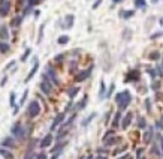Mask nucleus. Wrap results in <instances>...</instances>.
Returning <instances> with one entry per match:
<instances>
[{
    "instance_id": "obj_11",
    "label": "nucleus",
    "mask_w": 163,
    "mask_h": 159,
    "mask_svg": "<svg viewBox=\"0 0 163 159\" xmlns=\"http://www.w3.org/2000/svg\"><path fill=\"white\" fill-rule=\"evenodd\" d=\"M74 23H75V17L72 14H69L64 17V26L63 29H72L74 27Z\"/></svg>"
},
{
    "instance_id": "obj_1",
    "label": "nucleus",
    "mask_w": 163,
    "mask_h": 159,
    "mask_svg": "<svg viewBox=\"0 0 163 159\" xmlns=\"http://www.w3.org/2000/svg\"><path fill=\"white\" fill-rule=\"evenodd\" d=\"M115 102H117V105H118L120 113L126 110V108L129 107V104L132 102V95H130L129 90H123V92H120V93H117Z\"/></svg>"
},
{
    "instance_id": "obj_8",
    "label": "nucleus",
    "mask_w": 163,
    "mask_h": 159,
    "mask_svg": "<svg viewBox=\"0 0 163 159\" xmlns=\"http://www.w3.org/2000/svg\"><path fill=\"white\" fill-rule=\"evenodd\" d=\"M90 74H91V68H89V69H85V71H81V72H78V74H76V77H75V81H76V83H81V81H84V80H87V78H89Z\"/></svg>"
},
{
    "instance_id": "obj_12",
    "label": "nucleus",
    "mask_w": 163,
    "mask_h": 159,
    "mask_svg": "<svg viewBox=\"0 0 163 159\" xmlns=\"http://www.w3.org/2000/svg\"><path fill=\"white\" fill-rule=\"evenodd\" d=\"M53 135H51V134H48V135H45V137H43V140H42L41 141V144H39V147H41V149H45V147H49V146H51V143H53Z\"/></svg>"
},
{
    "instance_id": "obj_21",
    "label": "nucleus",
    "mask_w": 163,
    "mask_h": 159,
    "mask_svg": "<svg viewBox=\"0 0 163 159\" xmlns=\"http://www.w3.org/2000/svg\"><path fill=\"white\" fill-rule=\"evenodd\" d=\"M153 138V128H150L148 131L145 132V135H144V141L145 143H150V140Z\"/></svg>"
},
{
    "instance_id": "obj_15",
    "label": "nucleus",
    "mask_w": 163,
    "mask_h": 159,
    "mask_svg": "<svg viewBox=\"0 0 163 159\" xmlns=\"http://www.w3.org/2000/svg\"><path fill=\"white\" fill-rule=\"evenodd\" d=\"M9 39V32H8V27L6 26H2L0 27V41L5 42Z\"/></svg>"
},
{
    "instance_id": "obj_49",
    "label": "nucleus",
    "mask_w": 163,
    "mask_h": 159,
    "mask_svg": "<svg viewBox=\"0 0 163 159\" xmlns=\"http://www.w3.org/2000/svg\"><path fill=\"white\" fill-rule=\"evenodd\" d=\"M160 144H162V150H163V137H162V140H160Z\"/></svg>"
},
{
    "instance_id": "obj_44",
    "label": "nucleus",
    "mask_w": 163,
    "mask_h": 159,
    "mask_svg": "<svg viewBox=\"0 0 163 159\" xmlns=\"http://www.w3.org/2000/svg\"><path fill=\"white\" fill-rule=\"evenodd\" d=\"M63 57H64L63 54H61V56H57V57H55V60H57V62H60V60H63Z\"/></svg>"
},
{
    "instance_id": "obj_16",
    "label": "nucleus",
    "mask_w": 163,
    "mask_h": 159,
    "mask_svg": "<svg viewBox=\"0 0 163 159\" xmlns=\"http://www.w3.org/2000/svg\"><path fill=\"white\" fill-rule=\"evenodd\" d=\"M42 0H28V3H27V8L24 9V15H27L30 11H32V8L36 6V5H39Z\"/></svg>"
},
{
    "instance_id": "obj_46",
    "label": "nucleus",
    "mask_w": 163,
    "mask_h": 159,
    "mask_svg": "<svg viewBox=\"0 0 163 159\" xmlns=\"http://www.w3.org/2000/svg\"><path fill=\"white\" fill-rule=\"evenodd\" d=\"M159 23H160V26H162V27H163V17H162V18H160V20H159Z\"/></svg>"
},
{
    "instance_id": "obj_13",
    "label": "nucleus",
    "mask_w": 163,
    "mask_h": 159,
    "mask_svg": "<svg viewBox=\"0 0 163 159\" xmlns=\"http://www.w3.org/2000/svg\"><path fill=\"white\" fill-rule=\"evenodd\" d=\"M132 117H133L132 113H127V114L123 117V120H121V128L123 129H126V128H129L130 126V123H132Z\"/></svg>"
},
{
    "instance_id": "obj_17",
    "label": "nucleus",
    "mask_w": 163,
    "mask_h": 159,
    "mask_svg": "<svg viewBox=\"0 0 163 159\" xmlns=\"http://www.w3.org/2000/svg\"><path fill=\"white\" fill-rule=\"evenodd\" d=\"M99 98L100 99H105L106 98V87H105V81L100 80V90H99Z\"/></svg>"
},
{
    "instance_id": "obj_47",
    "label": "nucleus",
    "mask_w": 163,
    "mask_h": 159,
    "mask_svg": "<svg viewBox=\"0 0 163 159\" xmlns=\"http://www.w3.org/2000/svg\"><path fill=\"white\" fill-rule=\"evenodd\" d=\"M112 2H114V3H121L123 0H112Z\"/></svg>"
},
{
    "instance_id": "obj_6",
    "label": "nucleus",
    "mask_w": 163,
    "mask_h": 159,
    "mask_svg": "<svg viewBox=\"0 0 163 159\" xmlns=\"http://www.w3.org/2000/svg\"><path fill=\"white\" fill-rule=\"evenodd\" d=\"M11 11V2L9 0H2L0 2V15L2 17H6Z\"/></svg>"
},
{
    "instance_id": "obj_48",
    "label": "nucleus",
    "mask_w": 163,
    "mask_h": 159,
    "mask_svg": "<svg viewBox=\"0 0 163 159\" xmlns=\"http://www.w3.org/2000/svg\"><path fill=\"white\" fill-rule=\"evenodd\" d=\"M96 159H106V156H97Z\"/></svg>"
},
{
    "instance_id": "obj_9",
    "label": "nucleus",
    "mask_w": 163,
    "mask_h": 159,
    "mask_svg": "<svg viewBox=\"0 0 163 159\" xmlns=\"http://www.w3.org/2000/svg\"><path fill=\"white\" fill-rule=\"evenodd\" d=\"M64 113H60V114H57L55 116V119L53 120V125H51V131H54V129H57L59 128V125L60 123H63V120H64Z\"/></svg>"
},
{
    "instance_id": "obj_28",
    "label": "nucleus",
    "mask_w": 163,
    "mask_h": 159,
    "mask_svg": "<svg viewBox=\"0 0 163 159\" xmlns=\"http://www.w3.org/2000/svg\"><path fill=\"white\" fill-rule=\"evenodd\" d=\"M24 159H34V155H33V146H30V147H28V152H27V155L24 156Z\"/></svg>"
},
{
    "instance_id": "obj_23",
    "label": "nucleus",
    "mask_w": 163,
    "mask_h": 159,
    "mask_svg": "<svg viewBox=\"0 0 163 159\" xmlns=\"http://www.w3.org/2000/svg\"><path fill=\"white\" fill-rule=\"evenodd\" d=\"M120 14H121V17H123V18H126V20H129L130 17H132V15L135 14V11H121Z\"/></svg>"
},
{
    "instance_id": "obj_30",
    "label": "nucleus",
    "mask_w": 163,
    "mask_h": 159,
    "mask_svg": "<svg viewBox=\"0 0 163 159\" xmlns=\"http://www.w3.org/2000/svg\"><path fill=\"white\" fill-rule=\"evenodd\" d=\"M30 53H32V50H30V48L26 50V53H24V54H23V57H21V62H26V60L28 59V56H30Z\"/></svg>"
},
{
    "instance_id": "obj_22",
    "label": "nucleus",
    "mask_w": 163,
    "mask_h": 159,
    "mask_svg": "<svg viewBox=\"0 0 163 159\" xmlns=\"http://www.w3.org/2000/svg\"><path fill=\"white\" fill-rule=\"evenodd\" d=\"M135 6L138 9H145L147 3H145V0H135Z\"/></svg>"
},
{
    "instance_id": "obj_42",
    "label": "nucleus",
    "mask_w": 163,
    "mask_h": 159,
    "mask_svg": "<svg viewBox=\"0 0 163 159\" xmlns=\"http://www.w3.org/2000/svg\"><path fill=\"white\" fill-rule=\"evenodd\" d=\"M6 81H8V77H5V78L2 80V83H0V86H5V84H6Z\"/></svg>"
},
{
    "instance_id": "obj_54",
    "label": "nucleus",
    "mask_w": 163,
    "mask_h": 159,
    "mask_svg": "<svg viewBox=\"0 0 163 159\" xmlns=\"http://www.w3.org/2000/svg\"><path fill=\"white\" fill-rule=\"evenodd\" d=\"M162 63H163V62H162Z\"/></svg>"
},
{
    "instance_id": "obj_26",
    "label": "nucleus",
    "mask_w": 163,
    "mask_h": 159,
    "mask_svg": "<svg viewBox=\"0 0 163 159\" xmlns=\"http://www.w3.org/2000/svg\"><path fill=\"white\" fill-rule=\"evenodd\" d=\"M9 51V45L6 42H2L0 41V53H8Z\"/></svg>"
},
{
    "instance_id": "obj_52",
    "label": "nucleus",
    "mask_w": 163,
    "mask_h": 159,
    "mask_svg": "<svg viewBox=\"0 0 163 159\" xmlns=\"http://www.w3.org/2000/svg\"><path fill=\"white\" fill-rule=\"evenodd\" d=\"M87 159H93V156H89V158H87Z\"/></svg>"
},
{
    "instance_id": "obj_4",
    "label": "nucleus",
    "mask_w": 163,
    "mask_h": 159,
    "mask_svg": "<svg viewBox=\"0 0 163 159\" xmlns=\"http://www.w3.org/2000/svg\"><path fill=\"white\" fill-rule=\"evenodd\" d=\"M42 78H43V80H42V83H41V90L45 95H49V93L53 92V83L49 81V78L47 77V74H43Z\"/></svg>"
},
{
    "instance_id": "obj_32",
    "label": "nucleus",
    "mask_w": 163,
    "mask_h": 159,
    "mask_svg": "<svg viewBox=\"0 0 163 159\" xmlns=\"http://www.w3.org/2000/svg\"><path fill=\"white\" fill-rule=\"evenodd\" d=\"M117 141H118V140H117L115 137H112L111 140H105V144H106V146H112V144H115Z\"/></svg>"
},
{
    "instance_id": "obj_19",
    "label": "nucleus",
    "mask_w": 163,
    "mask_h": 159,
    "mask_svg": "<svg viewBox=\"0 0 163 159\" xmlns=\"http://www.w3.org/2000/svg\"><path fill=\"white\" fill-rule=\"evenodd\" d=\"M0 155L5 159H14V155L9 152V150H5V149H0Z\"/></svg>"
},
{
    "instance_id": "obj_10",
    "label": "nucleus",
    "mask_w": 163,
    "mask_h": 159,
    "mask_svg": "<svg viewBox=\"0 0 163 159\" xmlns=\"http://www.w3.org/2000/svg\"><path fill=\"white\" fill-rule=\"evenodd\" d=\"M38 69H39V62H38V59H34V65H33V68H32V71L28 72V75L26 77V83H28L32 78L34 77V74L38 72Z\"/></svg>"
},
{
    "instance_id": "obj_14",
    "label": "nucleus",
    "mask_w": 163,
    "mask_h": 159,
    "mask_svg": "<svg viewBox=\"0 0 163 159\" xmlns=\"http://www.w3.org/2000/svg\"><path fill=\"white\" fill-rule=\"evenodd\" d=\"M2 147H8V149H14L15 147V140L14 137H8L2 141Z\"/></svg>"
},
{
    "instance_id": "obj_33",
    "label": "nucleus",
    "mask_w": 163,
    "mask_h": 159,
    "mask_svg": "<svg viewBox=\"0 0 163 159\" xmlns=\"http://www.w3.org/2000/svg\"><path fill=\"white\" fill-rule=\"evenodd\" d=\"M27 95H28V90H24V93H23V98H21V101H20V105H23L24 102H26V99H27Z\"/></svg>"
},
{
    "instance_id": "obj_18",
    "label": "nucleus",
    "mask_w": 163,
    "mask_h": 159,
    "mask_svg": "<svg viewBox=\"0 0 163 159\" xmlns=\"http://www.w3.org/2000/svg\"><path fill=\"white\" fill-rule=\"evenodd\" d=\"M87 99H89V98H87V96H84V98H82V101H81V102H79V104H78V105H75V111H79V110H82V108H84V107L87 105Z\"/></svg>"
},
{
    "instance_id": "obj_35",
    "label": "nucleus",
    "mask_w": 163,
    "mask_h": 159,
    "mask_svg": "<svg viewBox=\"0 0 163 159\" xmlns=\"http://www.w3.org/2000/svg\"><path fill=\"white\" fill-rule=\"evenodd\" d=\"M11 107H17L15 105V92H11Z\"/></svg>"
},
{
    "instance_id": "obj_24",
    "label": "nucleus",
    "mask_w": 163,
    "mask_h": 159,
    "mask_svg": "<svg viewBox=\"0 0 163 159\" xmlns=\"http://www.w3.org/2000/svg\"><path fill=\"white\" fill-rule=\"evenodd\" d=\"M96 117V113H93V114H90V116H89V117H87V119H84V120H82V126H87V125H89L90 123V122H91V120H93V119H94Z\"/></svg>"
},
{
    "instance_id": "obj_5",
    "label": "nucleus",
    "mask_w": 163,
    "mask_h": 159,
    "mask_svg": "<svg viewBox=\"0 0 163 159\" xmlns=\"http://www.w3.org/2000/svg\"><path fill=\"white\" fill-rule=\"evenodd\" d=\"M47 77L49 78V81H51V83H54L55 86H59V84H60V81H59V77H57L55 71L53 69L51 66H47Z\"/></svg>"
},
{
    "instance_id": "obj_31",
    "label": "nucleus",
    "mask_w": 163,
    "mask_h": 159,
    "mask_svg": "<svg viewBox=\"0 0 163 159\" xmlns=\"http://www.w3.org/2000/svg\"><path fill=\"white\" fill-rule=\"evenodd\" d=\"M159 57H160V53H159V51H154V53L150 54V60H157Z\"/></svg>"
},
{
    "instance_id": "obj_25",
    "label": "nucleus",
    "mask_w": 163,
    "mask_h": 159,
    "mask_svg": "<svg viewBox=\"0 0 163 159\" xmlns=\"http://www.w3.org/2000/svg\"><path fill=\"white\" fill-rule=\"evenodd\" d=\"M145 126H147V123H145V119L139 116V117H138V128H139V129H144Z\"/></svg>"
},
{
    "instance_id": "obj_40",
    "label": "nucleus",
    "mask_w": 163,
    "mask_h": 159,
    "mask_svg": "<svg viewBox=\"0 0 163 159\" xmlns=\"http://www.w3.org/2000/svg\"><path fill=\"white\" fill-rule=\"evenodd\" d=\"M148 74L151 75V78H154V77H156V72H154L153 69H150V68H148Z\"/></svg>"
},
{
    "instance_id": "obj_43",
    "label": "nucleus",
    "mask_w": 163,
    "mask_h": 159,
    "mask_svg": "<svg viewBox=\"0 0 163 159\" xmlns=\"http://www.w3.org/2000/svg\"><path fill=\"white\" fill-rule=\"evenodd\" d=\"M14 65H15V62H14V60H12V62H9V65H8V66H6V69H9V68H12Z\"/></svg>"
},
{
    "instance_id": "obj_27",
    "label": "nucleus",
    "mask_w": 163,
    "mask_h": 159,
    "mask_svg": "<svg viewBox=\"0 0 163 159\" xmlns=\"http://www.w3.org/2000/svg\"><path fill=\"white\" fill-rule=\"evenodd\" d=\"M120 117H121V113L118 111V113H117V114H115V117H114V120H112V126H114V128H117V126H118V122H120Z\"/></svg>"
},
{
    "instance_id": "obj_20",
    "label": "nucleus",
    "mask_w": 163,
    "mask_h": 159,
    "mask_svg": "<svg viewBox=\"0 0 163 159\" xmlns=\"http://www.w3.org/2000/svg\"><path fill=\"white\" fill-rule=\"evenodd\" d=\"M78 92H79V87H72V89L68 90V95H69V98H70V101H74L75 95H76Z\"/></svg>"
},
{
    "instance_id": "obj_37",
    "label": "nucleus",
    "mask_w": 163,
    "mask_h": 159,
    "mask_svg": "<svg viewBox=\"0 0 163 159\" xmlns=\"http://www.w3.org/2000/svg\"><path fill=\"white\" fill-rule=\"evenodd\" d=\"M20 23H21V17L20 18H15V20L12 21V26H20Z\"/></svg>"
},
{
    "instance_id": "obj_29",
    "label": "nucleus",
    "mask_w": 163,
    "mask_h": 159,
    "mask_svg": "<svg viewBox=\"0 0 163 159\" xmlns=\"http://www.w3.org/2000/svg\"><path fill=\"white\" fill-rule=\"evenodd\" d=\"M59 44H60V45H64V44H68L69 42V36H66V35H63V36H60V38H59Z\"/></svg>"
},
{
    "instance_id": "obj_34",
    "label": "nucleus",
    "mask_w": 163,
    "mask_h": 159,
    "mask_svg": "<svg viewBox=\"0 0 163 159\" xmlns=\"http://www.w3.org/2000/svg\"><path fill=\"white\" fill-rule=\"evenodd\" d=\"M162 36H163V32H157V33H154V35L150 36V39H153V41H154V39H157V38H162Z\"/></svg>"
},
{
    "instance_id": "obj_41",
    "label": "nucleus",
    "mask_w": 163,
    "mask_h": 159,
    "mask_svg": "<svg viewBox=\"0 0 163 159\" xmlns=\"http://www.w3.org/2000/svg\"><path fill=\"white\" fill-rule=\"evenodd\" d=\"M100 3H102V0H96V3H94V5H93V9H96V8L99 6Z\"/></svg>"
},
{
    "instance_id": "obj_53",
    "label": "nucleus",
    "mask_w": 163,
    "mask_h": 159,
    "mask_svg": "<svg viewBox=\"0 0 163 159\" xmlns=\"http://www.w3.org/2000/svg\"><path fill=\"white\" fill-rule=\"evenodd\" d=\"M139 159H145V158H139Z\"/></svg>"
},
{
    "instance_id": "obj_2",
    "label": "nucleus",
    "mask_w": 163,
    "mask_h": 159,
    "mask_svg": "<svg viewBox=\"0 0 163 159\" xmlns=\"http://www.w3.org/2000/svg\"><path fill=\"white\" fill-rule=\"evenodd\" d=\"M39 114H41V105H39V102L38 101H32L27 107V116L30 119H34V117H38Z\"/></svg>"
},
{
    "instance_id": "obj_51",
    "label": "nucleus",
    "mask_w": 163,
    "mask_h": 159,
    "mask_svg": "<svg viewBox=\"0 0 163 159\" xmlns=\"http://www.w3.org/2000/svg\"><path fill=\"white\" fill-rule=\"evenodd\" d=\"M157 2H160V0H153V2H151V3H157Z\"/></svg>"
},
{
    "instance_id": "obj_3",
    "label": "nucleus",
    "mask_w": 163,
    "mask_h": 159,
    "mask_svg": "<svg viewBox=\"0 0 163 159\" xmlns=\"http://www.w3.org/2000/svg\"><path fill=\"white\" fill-rule=\"evenodd\" d=\"M12 135H14L15 138H18V140H24L26 138V129H24V126L18 122V123H15L14 126H12Z\"/></svg>"
},
{
    "instance_id": "obj_50",
    "label": "nucleus",
    "mask_w": 163,
    "mask_h": 159,
    "mask_svg": "<svg viewBox=\"0 0 163 159\" xmlns=\"http://www.w3.org/2000/svg\"><path fill=\"white\" fill-rule=\"evenodd\" d=\"M120 159H129V156L126 155V156H123V158H120Z\"/></svg>"
},
{
    "instance_id": "obj_36",
    "label": "nucleus",
    "mask_w": 163,
    "mask_h": 159,
    "mask_svg": "<svg viewBox=\"0 0 163 159\" xmlns=\"http://www.w3.org/2000/svg\"><path fill=\"white\" fill-rule=\"evenodd\" d=\"M34 159H47V153L41 152L39 155H36V156H34Z\"/></svg>"
},
{
    "instance_id": "obj_45",
    "label": "nucleus",
    "mask_w": 163,
    "mask_h": 159,
    "mask_svg": "<svg viewBox=\"0 0 163 159\" xmlns=\"http://www.w3.org/2000/svg\"><path fill=\"white\" fill-rule=\"evenodd\" d=\"M153 89H154V90L159 89V83H154V84H153Z\"/></svg>"
},
{
    "instance_id": "obj_38",
    "label": "nucleus",
    "mask_w": 163,
    "mask_h": 159,
    "mask_svg": "<svg viewBox=\"0 0 163 159\" xmlns=\"http://www.w3.org/2000/svg\"><path fill=\"white\" fill-rule=\"evenodd\" d=\"M142 150H144V149H139V150L136 152V156H138V159H139V158H142Z\"/></svg>"
},
{
    "instance_id": "obj_7",
    "label": "nucleus",
    "mask_w": 163,
    "mask_h": 159,
    "mask_svg": "<svg viewBox=\"0 0 163 159\" xmlns=\"http://www.w3.org/2000/svg\"><path fill=\"white\" fill-rule=\"evenodd\" d=\"M139 80V71L138 69H132L127 72V75L124 78V83H130V81H138Z\"/></svg>"
},
{
    "instance_id": "obj_39",
    "label": "nucleus",
    "mask_w": 163,
    "mask_h": 159,
    "mask_svg": "<svg viewBox=\"0 0 163 159\" xmlns=\"http://www.w3.org/2000/svg\"><path fill=\"white\" fill-rule=\"evenodd\" d=\"M145 107H147V110H151V104H150V99H147V101H145Z\"/></svg>"
}]
</instances>
